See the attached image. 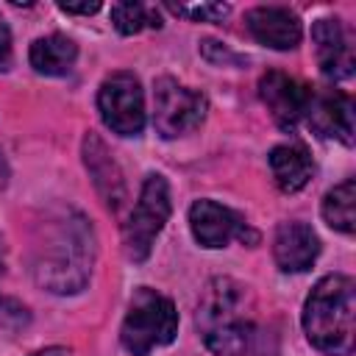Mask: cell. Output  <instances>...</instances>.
<instances>
[{
	"label": "cell",
	"instance_id": "cell-23",
	"mask_svg": "<svg viewBox=\"0 0 356 356\" xmlns=\"http://www.w3.org/2000/svg\"><path fill=\"white\" fill-rule=\"evenodd\" d=\"M6 178H8V167H6V159L0 153V186H6Z\"/></svg>",
	"mask_w": 356,
	"mask_h": 356
},
{
	"label": "cell",
	"instance_id": "cell-10",
	"mask_svg": "<svg viewBox=\"0 0 356 356\" xmlns=\"http://www.w3.org/2000/svg\"><path fill=\"white\" fill-rule=\"evenodd\" d=\"M309 125L320 136H334L345 145H353V100L345 92H312L306 114Z\"/></svg>",
	"mask_w": 356,
	"mask_h": 356
},
{
	"label": "cell",
	"instance_id": "cell-6",
	"mask_svg": "<svg viewBox=\"0 0 356 356\" xmlns=\"http://www.w3.org/2000/svg\"><path fill=\"white\" fill-rule=\"evenodd\" d=\"M153 122L164 139H175L197 128L206 117V97L186 89L175 78H159L153 86Z\"/></svg>",
	"mask_w": 356,
	"mask_h": 356
},
{
	"label": "cell",
	"instance_id": "cell-4",
	"mask_svg": "<svg viewBox=\"0 0 356 356\" xmlns=\"http://www.w3.org/2000/svg\"><path fill=\"white\" fill-rule=\"evenodd\" d=\"M175 334H178V312L172 300L150 286H139L122 320V331H120L122 348L134 356H147L150 350L170 345Z\"/></svg>",
	"mask_w": 356,
	"mask_h": 356
},
{
	"label": "cell",
	"instance_id": "cell-8",
	"mask_svg": "<svg viewBox=\"0 0 356 356\" xmlns=\"http://www.w3.org/2000/svg\"><path fill=\"white\" fill-rule=\"evenodd\" d=\"M189 225L195 239L203 248H225L231 239H248L256 242V231H250L231 209L214 203V200H197L189 209Z\"/></svg>",
	"mask_w": 356,
	"mask_h": 356
},
{
	"label": "cell",
	"instance_id": "cell-16",
	"mask_svg": "<svg viewBox=\"0 0 356 356\" xmlns=\"http://www.w3.org/2000/svg\"><path fill=\"white\" fill-rule=\"evenodd\" d=\"M31 67L42 75H67L78 58V47L72 39L61 36V33H50V36H39L31 44Z\"/></svg>",
	"mask_w": 356,
	"mask_h": 356
},
{
	"label": "cell",
	"instance_id": "cell-12",
	"mask_svg": "<svg viewBox=\"0 0 356 356\" xmlns=\"http://www.w3.org/2000/svg\"><path fill=\"white\" fill-rule=\"evenodd\" d=\"M248 28L261 44L273 50H292L303 33L298 14L284 6H259L248 11Z\"/></svg>",
	"mask_w": 356,
	"mask_h": 356
},
{
	"label": "cell",
	"instance_id": "cell-20",
	"mask_svg": "<svg viewBox=\"0 0 356 356\" xmlns=\"http://www.w3.org/2000/svg\"><path fill=\"white\" fill-rule=\"evenodd\" d=\"M8 67H11V33L0 19V72H6Z\"/></svg>",
	"mask_w": 356,
	"mask_h": 356
},
{
	"label": "cell",
	"instance_id": "cell-13",
	"mask_svg": "<svg viewBox=\"0 0 356 356\" xmlns=\"http://www.w3.org/2000/svg\"><path fill=\"white\" fill-rule=\"evenodd\" d=\"M320 253V239L306 222H281L273 242L275 264L284 273H303L314 264Z\"/></svg>",
	"mask_w": 356,
	"mask_h": 356
},
{
	"label": "cell",
	"instance_id": "cell-9",
	"mask_svg": "<svg viewBox=\"0 0 356 356\" xmlns=\"http://www.w3.org/2000/svg\"><path fill=\"white\" fill-rule=\"evenodd\" d=\"M259 95L264 100V106L270 108L273 120L284 128V131H292L303 114H306V106H309V97H312V89L284 72H267L261 75L259 81Z\"/></svg>",
	"mask_w": 356,
	"mask_h": 356
},
{
	"label": "cell",
	"instance_id": "cell-19",
	"mask_svg": "<svg viewBox=\"0 0 356 356\" xmlns=\"http://www.w3.org/2000/svg\"><path fill=\"white\" fill-rule=\"evenodd\" d=\"M178 17H189L195 22H220L231 8L225 3H195V6H167Z\"/></svg>",
	"mask_w": 356,
	"mask_h": 356
},
{
	"label": "cell",
	"instance_id": "cell-22",
	"mask_svg": "<svg viewBox=\"0 0 356 356\" xmlns=\"http://www.w3.org/2000/svg\"><path fill=\"white\" fill-rule=\"evenodd\" d=\"M31 356H70L64 348H44V350H36V353H31Z\"/></svg>",
	"mask_w": 356,
	"mask_h": 356
},
{
	"label": "cell",
	"instance_id": "cell-18",
	"mask_svg": "<svg viewBox=\"0 0 356 356\" xmlns=\"http://www.w3.org/2000/svg\"><path fill=\"white\" fill-rule=\"evenodd\" d=\"M111 22L120 33H139L142 28H159L161 17L156 8L142 3H114L111 6Z\"/></svg>",
	"mask_w": 356,
	"mask_h": 356
},
{
	"label": "cell",
	"instance_id": "cell-5",
	"mask_svg": "<svg viewBox=\"0 0 356 356\" xmlns=\"http://www.w3.org/2000/svg\"><path fill=\"white\" fill-rule=\"evenodd\" d=\"M170 217V186L161 175H147L139 192V200L122 228V242L125 253L134 261H145L156 236L161 234L164 222Z\"/></svg>",
	"mask_w": 356,
	"mask_h": 356
},
{
	"label": "cell",
	"instance_id": "cell-3",
	"mask_svg": "<svg viewBox=\"0 0 356 356\" xmlns=\"http://www.w3.org/2000/svg\"><path fill=\"white\" fill-rule=\"evenodd\" d=\"M197 325L209 350L242 356L253 339V323L245 314V286L231 278H214L203 292Z\"/></svg>",
	"mask_w": 356,
	"mask_h": 356
},
{
	"label": "cell",
	"instance_id": "cell-14",
	"mask_svg": "<svg viewBox=\"0 0 356 356\" xmlns=\"http://www.w3.org/2000/svg\"><path fill=\"white\" fill-rule=\"evenodd\" d=\"M83 161H86V170L95 178L97 192L106 197V203L111 209H120V203L125 197V184H122L120 167L114 164V159L106 153V145L95 134H89L83 139Z\"/></svg>",
	"mask_w": 356,
	"mask_h": 356
},
{
	"label": "cell",
	"instance_id": "cell-15",
	"mask_svg": "<svg viewBox=\"0 0 356 356\" xmlns=\"http://www.w3.org/2000/svg\"><path fill=\"white\" fill-rule=\"evenodd\" d=\"M270 170H273V178L281 192H298L309 184L314 164L303 145L286 142V145H278L270 150Z\"/></svg>",
	"mask_w": 356,
	"mask_h": 356
},
{
	"label": "cell",
	"instance_id": "cell-21",
	"mask_svg": "<svg viewBox=\"0 0 356 356\" xmlns=\"http://www.w3.org/2000/svg\"><path fill=\"white\" fill-rule=\"evenodd\" d=\"M58 8L67 14H95V11H100V3L97 0H92V3H58Z\"/></svg>",
	"mask_w": 356,
	"mask_h": 356
},
{
	"label": "cell",
	"instance_id": "cell-11",
	"mask_svg": "<svg viewBox=\"0 0 356 356\" xmlns=\"http://www.w3.org/2000/svg\"><path fill=\"white\" fill-rule=\"evenodd\" d=\"M320 72L328 81H345L353 75V47L339 19H317L312 28Z\"/></svg>",
	"mask_w": 356,
	"mask_h": 356
},
{
	"label": "cell",
	"instance_id": "cell-1",
	"mask_svg": "<svg viewBox=\"0 0 356 356\" xmlns=\"http://www.w3.org/2000/svg\"><path fill=\"white\" fill-rule=\"evenodd\" d=\"M95 236L78 211H64L42 225L33 248V278L56 295L81 292L92 275Z\"/></svg>",
	"mask_w": 356,
	"mask_h": 356
},
{
	"label": "cell",
	"instance_id": "cell-7",
	"mask_svg": "<svg viewBox=\"0 0 356 356\" xmlns=\"http://www.w3.org/2000/svg\"><path fill=\"white\" fill-rule=\"evenodd\" d=\"M97 108L106 122L120 136H136L145 128V95L134 72H114L100 83Z\"/></svg>",
	"mask_w": 356,
	"mask_h": 356
},
{
	"label": "cell",
	"instance_id": "cell-17",
	"mask_svg": "<svg viewBox=\"0 0 356 356\" xmlns=\"http://www.w3.org/2000/svg\"><path fill=\"white\" fill-rule=\"evenodd\" d=\"M356 181L348 178L342 184H337L334 189L325 192L323 197V220L342 234H353V222H356Z\"/></svg>",
	"mask_w": 356,
	"mask_h": 356
},
{
	"label": "cell",
	"instance_id": "cell-2",
	"mask_svg": "<svg viewBox=\"0 0 356 356\" xmlns=\"http://www.w3.org/2000/svg\"><path fill=\"white\" fill-rule=\"evenodd\" d=\"M309 342L328 356H348L356 334V284L350 275H325L314 284L303 306Z\"/></svg>",
	"mask_w": 356,
	"mask_h": 356
}]
</instances>
